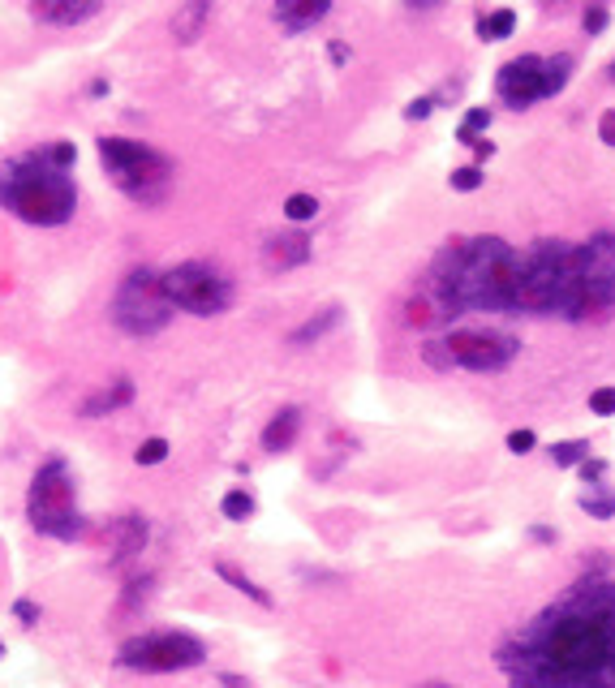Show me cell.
<instances>
[{
	"label": "cell",
	"mask_w": 615,
	"mask_h": 688,
	"mask_svg": "<svg viewBox=\"0 0 615 688\" xmlns=\"http://www.w3.org/2000/svg\"><path fill=\"white\" fill-rule=\"evenodd\" d=\"M512 688H615V577H581L499 645Z\"/></svg>",
	"instance_id": "cell-1"
},
{
	"label": "cell",
	"mask_w": 615,
	"mask_h": 688,
	"mask_svg": "<svg viewBox=\"0 0 615 688\" xmlns=\"http://www.w3.org/2000/svg\"><path fill=\"white\" fill-rule=\"evenodd\" d=\"M512 276H517V250L508 241L465 237L435 258L426 293H431L439 319L469 310L512 314Z\"/></svg>",
	"instance_id": "cell-2"
},
{
	"label": "cell",
	"mask_w": 615,
	"mask_h": 688,
	"mask_svg": "<svg viewBox=\"0 0 615 688\" xmlns=\"http://www.w3.org/2000/svg\"><path fill=\"white\" fill-rule=\"evenodd\" d=\"M560 314V319H585L577 246L568 241H538L517 254L512 276V314Z\"/></svg>",
	"instance_id": "cell-3"
},
{
	"label": "cell",
	"mask_w": 615,
	"mask_h": 688,
	"mask_svg": "<svg viewBox=\"0 0 615 688\" xmlns=\"http://www.w3.org/2000/svg\"><path fill=\"white\" fill-rule=\"evenodd\" d=\"M0 207L35 228H61L78 211V185L69 172L48 164L44 147L0 164Z\"/></svg>",
	"instance_id": "cell-4"
},
{
	"label": "cell",
	"mask_w": 615,
	"mask_h": 688,
	"mask_svg": "<svg viewBox=\"0 0 615 688\" xmlns=\"http://www.w3.org/2000/svg\"><path fill=\"white\" fill-rule=\"evenodd\" d=\"M99 164L112 177V185L138 207H160L168 190H173V160L164 151L147 147L138 138H117V134H99L95 138Z\"/></svg>",
	"instance_id": "cell-5"
},
{
	"label": "cell",
	"mask_w": 615,
	"mask_h": 688,
	"mask_svg": "<svg viewBox=\"0 0 615 688\" xmlns=\"http://www.w3.org/2000/svg\"><path fill=\"white\" fill-rule=\"evenodd\" d=\"M26 516H31V529L48 534L56 542H78L87 538V516L78 512V495H74V473H69L65 456H48L44 465L35 469L31 491H26Z\"/></svg>",
	"instance_id": "cell-6"
},
{
	"label": "cell",
	"mask_w": 615,
	"mask_h": 688,
	"mask_svg": "<svg viewBox=\"0 0 615 688\" xmlns=\"http://www.w3.org/2000/svg\"><path fill=\"white\" fill-rule=\"evenodd\" d=\"M521 353V340L499 327H456L443 340L426 344V357L435 366H461L474 375H495V370L512 366V357Z\"/></svg>",
	"instance_id": "cell-7"
},
{
	"label": "cell",
	"mask_w": 615,
	"mask_h": 688,
	"mask_svg": "<svg viewBox=\"0 0 615 688\" xmlns=\"http://www.w3.org/2000/svg\"><path fill=\"white\" fill-rule=\"evenodd\" d=\"M160 293L173 310H185L194 319H211L233 306V284L211 263H177L160 271Z\"/></svg>",
	"instance_id": "cell-8"
},
{
	"label": "cell",
	"mask_w": 615,
	"mask_h": 688,
	"mask_svg": "<svg viewBox=\"0 0 615 688\" xmlns=\"http://www.w3.org/2000/svg\"><path fill=\"white\" fill-rule=\"evenodd\" d=\"M207 658V645L194 633H181V628H160V633H142L130 637L117 650V663L125 671H147V676H164V671H185L198 667Z\"/></svg>",
	"instance_id": "cell-9"
},
{
	"label": "cell",
	"mask_w": 615,
	"mask_h": 688,
	"mask_svg": "<svg viewBox=\"0 0 615 688\" xmlns=\"http://www.w3.org/2000/svg\"><path fill=\"white\" fill-rule=\"evenodd\" d=\"M112 323L125 336H155L173 323V306L160 293V271L138 267L121 280L117 297H112Z\"/></svg>",
	"instance_id": "cell-10"
},
{
	"label": "cell",
	"mask_w": 615,
	"mask_h": 688,
	"mask_svg": "<svg viewBox=\"0 0 615 688\" xmlns=\"http://www.w3.org/2000/svg\"><path fill=\"white\" fill-rule=\"evenodd\" d=\"M577 267H581L585 314L611 310L615 306V233H594L590 241H581Z\"/></svg>",
	"instance_id": "cell-11"
},
{
	"label": "cell",
	"mask_w": 615,
	"mask_h": 688,
	"mask_svg": "<svg viewBox=\"0 0 615 688\" xmlns=\"http://www.w3.org/2000/svg\"><path fill=\"white\" fill-rule=\"evenodd\" d=\"M495 91L508 108H529L542 99V56L525 52V56H512V61L499 69L495 78Z\"/></svg>",
	"instance_id": "cell-12"
},
{
	"label": "cell",
	"mask_w": 615,
	"mask_h": 688,
	"mask_svg": "<svg viewBox=\"0 0 615 688\" xmlns=\"http://www.w3.org/2000/svg\"><path fill=\"white\" fill-rule=\"evenodd\" d=\"M310 237L306 233H280L263 246V267L267 271H293V267H306L310 263Z\"/></svg>",
	"instance_id": "cell-13"
},
{
	"label": "cell",
	"mask_w": 615,
	"mask_h": 688,
	"mask_svg": "<svg viewBox=\"0 0 615 688\" xmlns=\"http://www.w3.org/2000/svg\"><path fill=\"white\" fill-rule=\"evenodd\" d=\"M31 18L48 26H82L99 18V0H39L31 5Z\"/></svg>",
	"instance_id": "cell-14"
},
{
	"label": "cell",
	"mask_w": 615,
	"mask_h": 688,
	"mask_svg": "<svg viewBox=\"0 0 615 688\" xmlns=\"http://www.w3.org/2000/svg\"><path fill=\"white\" fill-rule=\"evenodd\" d=\"M134 400V379H112L108 387H99V392H91L87 400H82V418H108V413L125 409Z\"/></svg>",
	"instance_id": "cell-15"
},
{
	"label": "cell",
	"mask_w": 615,
	"mask_h": 688,
	"mask_svg": "<svg viewBox=\"0 0 615 688\" xmlns=\"http://www.w3.org/2000/svg\"><path fill=\"white\" fill-rule=\"evenodd\" d=\"M327 13H332L327 0H284V5H276V22L289 35H302V31H310L314 22H323Z\"/></svg>",
	"instance_id": "cell-16"
},
{
	"label": "cell",
	"mask_w": 615,
	"mask_h": 688,
	"mask_svg": "<svg viewBox=\"0 0 615 688\" xmlns=\"http://www.w3.org/2000/svg\"><path fill=\"white\" fill-rule=\"evenodd\" d=\"M297 430H302V409H280L276 418H271L263 426V448L267 452H289L293 443H297Z\"/></svg>",
	"instance_id": "cell-17"
},
{
	"label": "cell",
	"mask_w": 615,
	"mask_h": 688,
	"mask_svg": "<svg viewBox=\"0 0 615 688\" xmlns=\"http://www.w3.org/2000/svg\"><path fill=\"white\" fill-rule=\"evenodd\" d=\"M340 319H345V310H340V306H323L319 314H310L306 323H297V327H293V332H289V344H293V349L319 344L327 332H332V327H340Z\"/></svg>",
	"instance_id": "cell-18"
},
{
	"label": "cell",
	"mask_w": 615,
	"mask_h": 688,
	"mask_svg": "<svg viewBox=\"0 0 615 688\" xmlns=\"http://www.w3.org/2000/svg\"><path fill=\"white\" fill-rule=\"evenodd\" d=\"M211 18V5L207 0H190V5H181L173 13V39L177 43H194L198 35H203V26Z\"/></svg>",
	"instance_id": "cell-19"
},
{
	"label": "cell",
	"mask_w": 615,
	"mask_h": 688,
	"mask_svg": "<svg viewBox=\"0 0 615 688\" xmlns=\"http://www.w3.org/2000/svg\"><path fill=\"white\" fill-rule=\"evenodd\" d=\"M117 555H112V564H121V559H130V555H138L142 551V542H147V521H142V516H121L117 525Z\"/></svg>",
	"instance_id": "cell-20"
},
{
	"label": "cell",
	"mask_w": 615,
	"mask_h": 688,
	"mask_svg": "<svg viewBox=\"0 0 615 688\" xmlns=\"http://www.w3.org/2000/svg\"><path fill=\"white\" fill-rule=\"evenodd\" d=\"M572 78V56L568 52H555V56H542V99L560 95Z\"/></svg>",
	"instance_id": "cell-21"
},
{
	"label": "cell",
	"mask_w": 615,
	"mask_h": 688,
	"mask_svg": "<svg viewBox=\"0 0 615 688\" xmlns=\"http://www.w3.org/2000/svg\"><path fill=\"white\" fill-rule=\"evenodd\" d=\"M512 31H517V13H512V9H491L478 22V35L482 39H508Z\"/></svg>",
	"instance_id": "cell-22"
},
{
	"label": "cell",
	"mask_w": 615,
	"mask_h": 688,
	"mask_svg": "<svg viewBox=\"0 0 615 688\" xmlns=\"http://www.w3.org/2000/svg\"><path fill=\"white\" fill-rule=\"evenodd\" d=\"M216 572H220V577H224L228 585H233V590H237V594H246V598H254V602H259V607H271V594H267V590H259V585H254V581L246 577V572H237L233 564H216Z\"/></svg>",
	"instance_id": "cell-23"
},
{
	"label": "cell",
	"mask_w": 615,
	"mask_h": 688,
	"mask_svg": "<svg viewBox=\"0 0 615 688\" xmlns=\"http://www.w3.org/2000/svg\"><path fill=\"white\" fill-rule=\"evenodd\" d=\"M551 461H555V465H581V461H590V443H585V439L555 443V448H551Z\"/></svg>",
	"instance_id": "cell-24"
},
{
	"label": "cell",
	"mask_w": 615,
	"mask_h": 688,
	"mask_svg": "<svg viewBox=\"0 0 615 688\" xmlns=\"http://www.w3.org/2000/svg\"><path fill=\"white\" fill-rule=\"evenodd\" d=\"M284 215H289L293 224H306L319 215V203H314V194H289L284 198Z\"/></svg>",
	"instance_id": "cell-25"
},
{
	"label": "cell",
	"mask_w": 615,
	"mask_h": 688,
	"mask_svg": "<svg viewBox=\"0 0 615 688\" xmlns=\"http://www.w3.org/2000/svg\"><path fill=\"white\" fill-rule=\"evenodd\" d=\"M220 512L228 516V521H246V516H254V495L246 491H228L220 499Z\"/></svg>",
	"instance_id": "cell-26"
},
{
	"label": "cell",
	"mask_w": 615,
	"mask_h": 688,
	"mask_svg": "<svg viewBox=\"0 0 615 688\" xmlns=\"http://www.w3.org/2000/svg\"><path fill=\"white\" fill-rule=\"evenodd\" d=\"M581 508L598 516V521H607V516H615V495H603V491H585L581 495Z\"/></svg>",
	"instance_id": "cell-27"
},
{
	"label": "cell",
	"mask_w": 615,
	"mask_h": 688,
	"mask_svg": "<svg viewBox=\"0 0 615 688\" xmlns=\"http://www.w3.org/2000/svg\"><path fill=\"white\" fill-rule=\"evenodd\" d=\"M134 461L138 465H160V461H168V439H142L138 452H134Z\"/></svg>",
	"instance_id": "cell-28"
},
{
	"label": "cell",
	"mask_w": 615,
	"mask_h": 688,
	"mask_svg": "<svg viewBox=\"0 0 615 688\" xmlns=\"http://www.w3.org/2000/svg\"><path fill=\"white\" fill-rule=\"evenodd\" d=\"M478 185H482V168H478V164L452 168V190H461V194H469V190H478Z\"/></svg>",
	"instance_id": "cell-29"
},
{
	"label": "cell",
	"mask_w": 615,
	"mask_h": 688,
	"mask_svg": "<svg viewBox=\"0 0 615 688\" xmlns=\"http://www.w3.org/2000/svg\"><path fill=\"white\" fill-rule=\"evenodd\" d=\"M590 413L611 418V413H615V387H594V392H590Z\"/></svg>",
	"instance_id": "cell-30"
},
{
	"label": "cell",
	"mask_w": 615,
	"mask_h": 688,
	"mask_svg": "<svg viewBox=\"0 0 615 688\" xmlns=\"http://www.w3.org/2000/svg\"><path fill=\"white\" fill-rule=\"evenodd\" d=\"M13 615H18V620H22L26 628H31V624H39V615H44V611H39V602L18 598V602H13Z\"/></svg>",
	"instance_id": "cell-31"
},
{
	"label": "cell",
	"mask_w": 615,
	"mask_h": 688,
	"mask_svg": "<svg viewBox=\"0 0 615 688\" xmlns=\"http://www.w3.org/2000/svg\"><path fill=\"white\" fill-rule=\"evenodd\" d=\"M486 125H491V112L486 108H469L465 121H461V129H469V134H478V129H486Z\"/></svg>",
	"instance_id": "cell-32"
},
{
	"label": "cell",
	"mask_w": 615,
	"mask_h": 688,
	"mask_svg": "<svg viewBox=\"0 0 615 688\" xmlns=\"http://www.w3.org/2000/svg\"><path fill=\"white\" fill-rule=\"evenodd\" d=\"M508 448L517 452V456H525L529 448H534V430H512V435H508Z\"/></svg>",
	"instance_id": "cell-33"
},
{
	"label": "cell",
	"mask_w": 615,
	"mask_h": 688,
	"mask_svg": "<svg viewBox=\"0 0 615 688\" xmlns=\"http://www.w3.org/2000/svg\"><path fill=\"white\" fill-rule=\"evenodd\" d=\"M598 138H603L607 147H615V108H607L603 117H598Z\"/></svg>",
	"instance_id": "cell-34"
},
{
	"label": "cell",
	"mask_w": 615,
	"mask_h": 688,
	"mask_svg": "<svg viewBox=\"0 0 615 688\" xmlns=\"http://www.w3.org/2000/svg\"><path fill=\"white\" fill-rule=\"evenodd\" d=\"M607 26V9H585V31L598 35Z\"/></svg>",
	"instance_id": "cell-35"
},
{
	"label": "cell",
	"mask_w": 615,
	"mask_h": 688,
	"mask_svg": "<svg viewBox=\"0 0 615 688\" xmlns=\"http://www.w3.org/2000/svg\"><path fill=\"white\" fill-rule=\"evenodd\" d=\"M405 117H409V121H422V117H431V99H413V104L405 108Z\"/></svg>",
	"instance_id": "cell-36"
},
{
	"label": "cell",
	"mask_w": 615,
	"mask_h": 688,
	"mask_svg": "<svg viewBox=\"0 0 615 688\" xmlns=\"http://www.w3.org/2000/svg\"><path fill=\"white\" fill-rule=\"evenodd\" d=\"M220 684H224V688H250V680H241V676H228V671L220 676Z\"/></svg>",
	"instance_id": "cell-37"
},
{
	"label": "cell",
	"mask_w": 615,
	"mask_h": 688,
	"mask_svg": "<svg viewBox=\"0 0 615 688\" xmlns=\"http://www.w3.org/2000/svg\"><path fill=\"white\" fill-rule=\"evenodd\" d=\"M422 688H461V684H422Z\"/></svg>",
	"instance_id": "cell-38"
},
{
	"label": "cell",
	"mask_w": 615,
	"mask_h": 688,
	"mask_svg": "<svg viewBox=\"0 0 615 688\" xmlns=\"http://www.w3.org/2000/svg\"><path fill=\"white\" fill-rule=\"evenodd\" d=\"M607 78H611V82H615V61H611V69H607Z\"/></svg>",
	"instance_id": "cell-39"
},
{
	"label": "cell",
	"mask_w": 615,
	"mask_h": 688,
	"mask_svg": "<svg viewBox=\"0 0 615 688\" xmlns=\"http://www.w3.org/2000/svg\"><path fill=\"white\" fill-rule=\"evenodd\" d=\"M0 658H5V641H0Z\"/></svg>",
	"instance_id": "cell-40"
}]
</instances>
